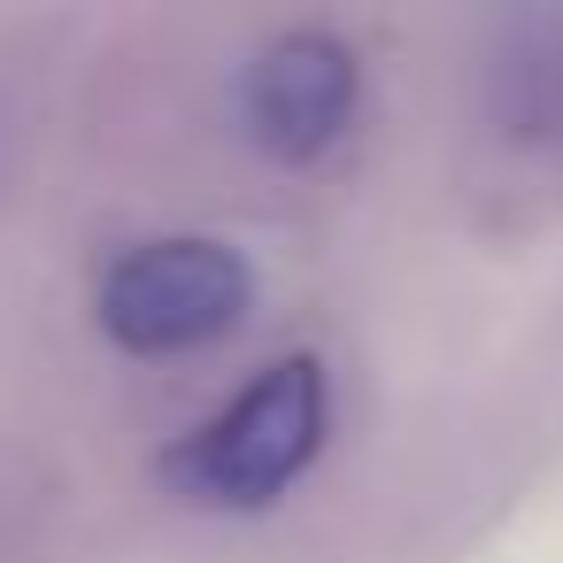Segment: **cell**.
Masks as SVG:
<instances>
[{"mask_svg": "<svg viewBox=\"0 0 563 563\" xmlns=\"http://www.w3.org/2000/svg\"><path fill=\"white\" fill-rule=\"evenodd\" d=\"M317 448H324V371L309 355H286L255 386H240L201 432L178 440L170 478L194 501L263 509V501H278L309 471Z\"/></svg>", "mask_w": 563, "mask_h": 563, "instance_id": "6da1fadb", "label": "cell"}, {"mask_svg": "<svg viewBox=\"0 0 563 563\" xmlns=\"http://www.w3.org/2000/svg\"><path fill=\"white\" fill-rule=\"evenodd\" d=\"M486 186L517 209H563V9H517L486 32L478 70Z\"/></svg>", "mask_w": 563, "mask_h": 563, "instance_id": "7a4b0ae2", "label": "cell"}, {"mask_svg": "<svg viewBox=\"0 0 563 563\" xmlns=\"http://www.w3.org/2000/svg\"><path fill=\"white\" fill-rule=\"evenodd\" d=\"M247 263L224 240H147L101 278V332L132 355H186L240 324Z\"/></svg>", "mask_w": 563, "mask_h": 563, "instance_id": "3957f363", "label": "cell"}, {"mask_svg": "<svg viewBox=\"0 0 563 563\" xmlns=\"http://www.w3.org/2000/svg\"><path fill=\"white\" fill-rule=\"evenodd\" d=\"M355 109V55L332 32H278L240 78V124L278 163H317Z\"/></svg>", "mask_w": 563, "mask_h": 563, "instance_id": "277c9868", "label": "cell"}]
</instances>
